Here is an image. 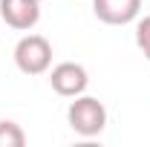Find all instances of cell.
<instances>
[{"mask_svg":"<svg viewBox=\"0 0 150 147\" xmlns=\"http://www.w3.org/2000/svg\"><path fill=\"white\" fill-rule=\"evenodd\" d=\"M142 0H93L95 18L107 26H124L139 18Z\"/></svg>","mask_w":150,"mask_h":147,"instance_id":"obj_5","label":"cell"},{"mask_svg":"<svg viewBox=\"0 0 150 147\" xmlns=\"http://www.w3.org/2000/svg\"><path fill=\"white\" fill-rule=\"evenodd\" d=\"M40 3H43V0H40Z\"/></svg>","mask_w":150,"mask_h":147,"instance_id":"obj_8","label":"cell"},{"mask_svg":"<svg viewBox=\"0 0 150 147\" xmlns=\"http://www.w3.org/2000/svg\"><path fill=\"white\" fill-rule=\"evenodd\" d=\"M136 46H139L142 55L150 61V18H142L136 23Z\"/></svg>","mask_w":150,"mask_h":147,"instance_id":"obj_7","label":"cell"},{"mask_svg":"<svg viewBox=\"0 0 150 147\" xmlns=\"http://www.w3.org/2000/svg\"><path fill=\"white\" fill-rule=\"evenodd\" d=\"M49 84H52V90H55L58 95H64V98H75V95H81V92L87 90L90 75H87V69H84L81 64H75V61H64V64L52 66V72H49Z\"/></svg>","mask_w":150,"mask_h":147,"instance_id":"obj_3","label":"cell"},{"mask_svg":"<svg viewBox=\"0 0 150 147\" xmlns=\"http://www.w3.org/2000/svg\"><path fill=\"white\" fill-rule=\"evenodd\" d=\"M26 133L18 121H0V147H23Z\"/></svg>","mask_w":150,"mask_h":147,"instance_id":"obj_6","label":"cell"},{"mask_svg":"<svg viewBox=\"0 0 150 147\" xmlns=\"http://www.w3.org/2000/svg\"><path fill=\"white\" fill-rule=\"evenodd\" d=\"M15 64L23 75H43L52 66V43L43 35H26L15 46Z\"/></svg>","mask_w":150,"mask_h":147,"instance_id":"obj_2","label":"cell"},{"mask_svg":"<svg viewBox=\"0 0 150 147\" xmlns=\"http://www.w3.org/2000/svg\"><path fill=\"white\" fill-rule=\"evenodd\" d=\"M67 121H69V127L78 136L93 139V136H98L101 130L107 127V107L98 98L81 92V95H75V101L69 104V110H67Z\"/></svg>","mask_w":150,"mask_h":147,"instance_id":"obj_1","label":"cell"},{"mask_svg":"<svg viewBox=\"0 0 150 147\" xmlns=\"http://www.w3.org/2000/svg\"><path fill=\"white\" fill-rule=\"evenodd\" d=\"M0 20L12 29H32L40 20V0H0Z\"/></svg>","mask_w":150,"mask_h":147,"instance_id":"obj_4","label":"cell"}]
</instances>
